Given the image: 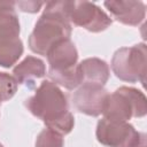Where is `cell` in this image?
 Returning a JSON list of instances; mask_svg holds the SVG:
<instances>
[{"mask_svg":"<svg viewBox=\"0 0 147 147\" xmlns=\"http://www.w3.org/2000/svg\"><path fill=\"white\" fill-rule=\"evenodd\" d=\"M70 1H51L45 3L40 17L37 20L32 32L29 36V48L46 56L48 49L62 39L71 36L72 26L68 18Z\"/></svg>","mask_w":147,"mask_h":147,"instance_id":"cell-1","label":"cell"},{"mask_svg":"<svg viewBox=\"0 0 147 147\" xmlns=\"http://www.w3.org/2000/svg\"><path fill=\"white\" fill-rule=\"evenodd\" d=\"M24 105L34 117L45 123L46 127L70 111L68 95L51 80H42L34 94L26 99Z\"/></svg>","mask_w":147,"mask_h":147,"instance_id":"cell-2","label":"cell"},{"mask_svg":"<svg viewBox=\"0 0 147 147\" xmlns=\"http://www.w3.org/2000/svg\"><path fill=\"white\" fill-rule=\"evenodd\" d=\"M147 113L145 94L134 87L121 86L107 95L103 105V118L129 122L132 117H144Z\"/></svg>","mask_w":147,"mask_h":147,"instance_id":"cell-3","label":"cell"},{"mask_svg":"<svg viewBox=\"0 0 147 147\" xmlns=\"http://www.w3.org/2000/svg\"><path fill=\"white\" fill-rule=\"evenodd\" d=\"M110 64L118 79L126 83L139 82L145 85L147 71V48L145 42L118 48L114 53Z\"/></svg>","mask_w":147,"mask_h":147,"instance_id":"cell-4","label":"cell"},{"mask_svg":"<svg viewBox=\"0 0 147 147\" xmlns=\"http://www.w3.org/2000/svg\"><path fill=\"white\" fill-rule=\"evenodd\" d=\"M98 141L106 147H140L145 145V134L129 122L102 118L96 124Z\"/></svg>","mask_w":147,"mask_h":147,"instance_id":"cell-5","label":"cell"},{"mask_svg":"<svg viewBox=\"0 0 147 147\" xmlns=\"http://www.w3.org/2000/svg\"><path fill=\"white\" fill-rule=\"evenodd\" d=\"M68 18L71 24L93 33L105 31L113 23V18L105 10L88 1H70Z\"/></svg>","mask_w":147,"mask_h":147,"instance_id":"cell-6","label":"cell"},{"mask_svg":"<svg viewBox=\"0 0 147 147\" xmlns=\"http://www.w3.org/2000/svg\"><path fill=\"white\" fill-rule=\"evenodd\" d=\"M108 91L98 84L85 83L77 87L72 94V105L76 110L87 116L96 117L102 114Z\"/></svg>","mask_w":147,"mask_h":147,"instance_id":"cell-7","label":"cell"},{"mask_svg":"<svg viewBox=\"0 0 147 147\" xmlns=\"http://www.w3.org/2000/svg\"><path fill=\"white\" fill-rule=\"evenodd\" d=\"M46 57L49 64L47 74H61L77 65L78 51L70 38L62 39L48 49Z\"/></svg>","mask_w":147,"mask_h":147,"instance_id":"cell-8","label":"cell"},{"mask_svg":"<svg viewBox=\"0 0 147 147\" xmlns=\"http://www.w3.org/2000/svg\"><path fill=\"white\" fill-rule=\"evenodd\" d=\"M103 5L116 21L125 25L137 26L146 16V6L142 1H105Z\"/></svg>","mask_w":147,"mask_h":147,"instance_id":"cell-9","label":"cell"},{"mask_svg":"<svg viewBox=\"0 0 147 147\" xmlns=\"http://www.w3.org/2000/svg\"><path fill=\"white\" fill-rule=\"evenodd\" d=\"M46 75L45 62L36 56L28 55L13 69V76L17 84L33 86V83L38 78H42Z\"/></svg>","mask_w":147,"mask_h":147,"instance_id":"cell-10","label":"cell"},{"mask_svg":"<svg viewBox=\"0 0 147 147\" xmlns=\"http://www.w3.org/2000/svg\"><path fill=\"white\" fill-rule=\"evenodd\" d=\"M82 84L105 85L110 76V69L106 61L99 57H87L78 63Z\"/></svg>","mask_w":147,"mask_h":147,"instance_id":"cell-11","label":"cell"},{"mask_svg":"<svg viewBox=\"0 0 147 147\" xmlns=\"http://www.w3.org/2000/svg\"><path fill=\"white\" fill-rule=\"evenodd\" d=\"M21 25L13 1H0V38L20 37Z\"/></svg>","mask_w":147,"mask_h":147,"instance_id":"cell-12","label":"cell"},{"mask_svg":"<svg viewBox=\"0 0 147 147\" xmlns=\"http://www.w3.org/2000/svg\"><path fill=\"white\" fill-rule=\"evenodd\" d=\"M24 51L23 42L20 37H1L0 38V67L10 68L22 56Z\"/></svg>","mask_w":147,"mask_h":147,"instance_id":"cell-13","label":"cell"},{"mask_svg":"<svg viewBox=\"0 0 147 147\" xmlns=\"http://www.w3.org/2000/svg\"><path fill=\"white\" fill-rule=\"evenodd\" d=\"M36 147H64L63 136L46 127L37 136Z\"/></svg>","mask_w":147,"mask_h":147,"instance_id":"cell-14","label":"cell"},{"mask_svg":"<svg viewBox=\"0 0 147 147\" xmlns=\"http://www.w3.org/2000/svg\"><path fill=\"white\" fill-rule=\"evenodd\" d=\"M17 82L14 76L0 71V103L10 100L17 91Z\"/></svg>","mask_w":147,"mask_h":147,"instance_id":"cell-15","label":"cell"},{"mask_svg":"<svg viewBox=\"0 0 147 147\" xmlns=\"http://www.w3.org/2000/svg\"><path fill=\"white\" fill-rule=\"evenodd\" d=\"M44 2H37V1H17L15 2V6L20 8V10L24 13H38L40 8L44 6Z\"/></svg>","mask_w":147,"mask_h":147,"instance_id":"cell-16","label":"cell"},{"mask_svg":"<svg viewBox=\"0 0 147 147\" xmlns=\"http://www.w3.org/2000/svg\"><path fill=\"white\" fill-rule=\"evenodd\" d=\"M0 147H5V146H3V145H2L1 142H0Z\"/></svg>","mask_w":147,"mask_h":147,"instance_id":"cell-17","label":"cell"},{"mask_svg":"<svg viewBox=\"0 0 147 147\" xmlns=\"http://www.w3.org/2000/svg\"><path fill=\"white\" fill-rule=\"evenodd\" d=\"M140 147H146V146H145V145H142V146H140Z\"/></svg>","mask_w":147,"mask_h":147,"instance_id":"cell-18","label":"cell"}]
</instances>
